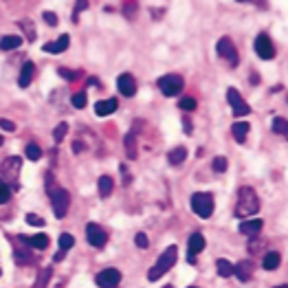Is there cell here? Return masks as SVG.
Segmentation results:
<instances>
[{
  "instance_id": "5bb4252c",
  "label": "cell",
  "mask_w": 288,
  "mask_h": 288,
  "mask_svg": "<svg viewBox=\"0 0 288 288\" xmlns=\"http://www.w3.org/2000/svg\"><path fill=\"white\" fill-rule=\"evenodd\" d=\"M205 245H207V242H205V235H203V233H194V235L189 238V245H187V247H189V262H191V264L196 262V255L205 249Z\"/></svg>"
},
{
  "instance_id": "83f0119b",
  "label": "cell",
  "mask_w": 288,
  "mask_h": 288,
  "mask_svg": "<svg viewBox=\"0 0 288 288\" xmlns=\"http://www.w3.org/2000/svg\"><path fill=\"white\" fill-rule=\"evenodd\" d=\"M273 132H277V135H286L288 132V123L284 117H275V119H273Z\"/></svg>"
},
{
  "instance_id": "8d00e7d4",
  "label": "cell",
  "mask_w": 288,
  "mask_h": 288,
  "mask_svg": "<svg viewBox=\"0 0 288 288\" xmlns=\"http://www.w3.org/2000/svg\"><path fill=\"white\" fill-rule=\"evenodd\" d=\"M135 242H137V247H139V249H147V245H150V242H147V235H145L143 231H139V233H137Z\"/></svg>"
},
{
  "instance_id": "3957f363",
  "label": "cell",
  "mask_w": 288,
  "mask_h": 288,
  "mask_svg": "<svg viewBox=\"0 0 288 288\" xmlns=\"http://www.w3.org/2000/svg\"><path fill=\"white\" fill-rule=\"evenodd\" d=\"M49 196H51V205H53L55 218H64L66 213H69V207H71V194L62 187H53V189H49Z\"/></svg>"
},
{
  "instance_id": "44dd1931",
  "label": "cell",
  "mask_w": 288,
  "mask_h": 288,
  "mask_svg": "<svg viewBox=\"0 0 288 288\" xmlns=\"http://www.w3.org/2000/svg\"><path fill=\"white\" fill-rule=\"evenodd\" d=\"M123 143H125V154H128V159H137V135L135 132H128Z\"/></svg>"
},
{
  "instance_id": "f5cc1de1",
  "label": "cell",
  "mask_w": 288,
  "mask_h": 288,
  "mask_svg": "<svg viewBox=\"0 0 288 288\" xmlns=\"http://www.w3.org/2000/svg\"><path fill=\"white\" fill-rule=\"evenodd\" d=\"M0 275H3V271H0Z\"/></svg>"
},
{
  "instance_id": "30bf717a",
  "label": "cell",
  "mask_w": 288,
  "mask_h": 288,
  "mask_svg": "<svg viewBox=\"0 0 288 288\" xmlns=\"http://www.w3.org/2000/svg\"><path fill=\"white\" fill-rule=\"evenodd\" d=\"M95 282H97L99 288H117L121 282V273L117 269H103L101 273H97Z\"/></svg>"
},
{
  "instance_id": "603a6c76",
  "label": "cell",
  "mask_w": 288,
  "mask_h": 288,
  "mask_svg": "<svg viewBox=\"0 0 288 288\" xmlns=\"http://www.w3.org/2000/svg\"><path fill=\"white\" fill-rule=\"evenodd\" d=\"M113 189H115V181L110 179V176H101V179H99V194H101V198H108L110 194H113Z\"/></svg>"
},
{
  "instance_id": "f546056e",
  "label": "cell",
  "mask_w": 288,
  "mask_h": 288,
  "mask_svg": "<svg viewBox=\"0 0 288 288\" xmlns=\"http://www.w3.org/2000/svg\"><path fill=\"white\" fill-rule=\"evenodd\" d=\"M40 157H42L40 145L29 143V145H27V159H29V161H40Z\"/></svg>"
},
{
  "instance_id": "484cf974",
  "label": "cell",
  "mask_w": 288,
  "mask_h": 288,
  "mask_svg": "<svg viewBox=\"0 0 288 288\" xmlns=\"http://www.w3.org/2000/svg\"><path fill=\"white\" fill-rule=\"evenodd\" d=\"M216 269H218V275L220 277H231L233 275V264L229 260H218L216 262Z\"/></svg>"
},
{
  "instance_id": "7bdbcfd3",
  "label": "cell",
  "mask_w": 288,
  "mask_h": 288,
  "mask_svg": "<svg viewBox=\"0 0 288 288\" xmlns=\"http://www.w3.org/2000/svg\"><path fill=\"white\" fill-rule=\"evenodd\" d=\"M49 277H51V271H42V275H40V282H38V286L47 284V282H49Z\"/></svg>"
},
{
  "instance_id": "f907efd6",
  "label": "cell",
  "mask_w": 288,
  "mask_h": 288,
  "mask_svg": "<svg viewBox=\"0 0 288 288\" xmlns=\"http://www.w3.org/2000/svg\"><path fill=\"white\" fill-rule=\"evenodd\" d=\"M187 288H196V286H187Z\"/></svg>"
},
{
  "instance_id": "2e32d148",
  "label": "cell",
  "mask_w": 288,
  "mask_h": 288,
  "mask_svg": "<svg viewBox=\"0 0 288 288\" xmlns=\"http://www.w3.org/2000/svg\"><path fill=\"white\" fill-rule=\"evenodd\" d=\"M117 108H119V101H117V99H103V101L95 103V115L108 117V115H113Z\"/></svg>"
},
{
  "instance_id": "6da1fadb",
  "label": "cell",
  "mask_w": 288,
  "mask_h": 288,
  "mask_svg": "<svg viewBox=\"0 0 288 288\" xmlns=\"http://www.w3.org/2000/svg\"><path fill=\"white\" fill-rule=\"evenodd\" d=\"M260 211V198H257L253 187H242L238 194V203H235V216L240 220L251 218Z\"/></svg>"
},
{
  "instance_id": "f6af8a7d",
  "label": "cell",
  "mask_w": 288,
  "mask_h": 288,
  "mask_svg": "<svg viewBox=\"0 0 288 288\" xmlns=\"http://www.w3.org/2000/svg\"><path fill=\"white\" fill-rule=\"evenodd\" d=\"M64 253H66V251H57V253H55V257H53V260H55V262H62V260H64Z\"/></svg>"
},
{
  "instance_id": "277c9868",
  "label": "cell",
  "mask_w": 288,
  "mask_h": 288,
  "mask_svg": "<svg viewBox=\"0 0 288 288\" xmlns=\"http://www.w3.org/2000/svg\"><path fill=\"white\" fill-rule=\"evenodd\" d=\"M191 211L201 218H209L213 213V196L207 191H198L191 196Z\"/></svg>"
},
{
  "instance_id": "7c38bea8",
  "label": "cell",
  "mask_w": 288,
  "mask_h": 288,
  "mask_svg": "<svg viewBox=\"0 0 288 288\" xmlns=\"http://www.w3.org/2000/svg\"><path fill=\"white\" fill-rule=\"evenodd\" d=\"M117 88H119V93L123 95V97H135V93H137L135 77H132L130 73H121L119 79H117Z\"/></svg>"
},
{
  "instance_id": "60d3db41",
  "label": "cell",
  "mask_w": 288,
  "mask_h": 288,
  "mask_svg": "<svg viewBox=\"0 0 288 288\" xmlns=\"http://www.w3.org/2000/svg\"><path fill=\"white\" fill-rule=\"evenodd\" d=\"M86 7H88V0H77V3H75V18H77L79 11L86 9Z\"/></svg>"
},
{
  "instance_id": "7a4b0ae2",
  "label": "cell",
  "mask_w": 288,
  "mask_h": 288,
  "mask_svg": "<svg viewBox=\"0 0 288 288\" xmlns=\"http://www.w3.org/2000/svg\"><path fill=\"white\" fill-rule=\"evenodd\" d=\"M176 257H179V249H176V247H167L163 253H161L159 262L150 269V273H147V279H150V282H157V279H161L176 264Z\"/></svg>"
},
{
  "instance_id": "52a82bcc",
  "label": "cell",
  "mask_w": 288,
  "mask_h": 288,
  "mask_svg": "<svg viewBox=\"0 0 288 288\" xmlns=\"http://www.w3.org/2000/svg\"><path fill=\"white\" fill-rule=\"evenodd\" d=\"M216 51L223 60L229 62V66H238V49H235L231 38H220L216 44Z\"/></svg>"
},
{
  "instance_id": "e575fe53",
  "label": "cell",
  "mask_w": 288,
  "mask_h": 288,
  "mask_svg": "<svg viewBox=\"0 0 288 288\" xmlns=\"http://www.w3.org/2000/svg\"><path fill=\"white\" fill-rule=\"evenodd\" d=\"M227 165H229V161L225 157H216V159H213V169H216V172H227Z\"/></svg>"
},
{
  "instance_id": "836d02e7",
  "label": "cell",
  "mask_w": 288,
  "mask_h": 288,
  "mask_svg": "<svg viewBox=\"0 0 288 288\" xmlns=\"http://www.w3.org/2000/svg\"><path fill=\"white\" fill-rule=\"evenodd\" d=\"M25 220H27L29 225H33V227H44V223H47V220L40 218V216H35V213H27Z\"/></svg>"
},
{
  "instance_id": "f35d334b",
  "label": "cell",
  "mask_w": 288,
  "mask_h": 288,
  "mask_svg": "<svg viewBox=\"0 0 288 288\" xmlns=\"http://www.w3.org/2000/svg\"><path fill=\"white\" fill-rule=\"evenodd\" d=\"M179 106H181L183 110H196V101L191 99V97H185V99L179 101Z\"/></svg>"
},
{
  "instance_id": "ab89813d",
  "label": "cell",
  "mask_w": 288,
  "mask_h": 288,
  "mask_svg": "<svg viewBox=\"0 0 288 288\" xmlns=\"http://www.w3.org/2000/svg\"><path fill=\"white\" fill-rule=\"evenodd\" d=\"M0 128L7 130V132H13V130H16V123L9 121V119H0Z\"/></svg>"
},
{
  "instance_id": "d6a6232c",
  "label": "cell",
  "mask_w": 288,
  "mask_h": 288,
  "mask_svg": "<svg viewBox=\"0 0 288 288\" xmlns=\"http://www.w3.org/2000/svg\"><path fill=\"white\" fill-rule=\"evenodd\" d=\"M9 196H11V191H9V185L0 179V205H5L7 201H9Z\"/></svg>"
},
{
  "instance_id": "1f68e13d",
  "label": "cell",
  "mask_w": 288,
  "mask_h": 288,
  "mask_svg": "<svg viewBox=\"0 0 288 288\" xmlns=\"http://www.w3.org/2000/svg\"><path fill=\"white\" fill-rule=\"evenodd\" d=\"M86 103H88V99H86V93H75L73 95V106L75 108H86Z\"/></svg>"
},
{
  "instance_id": "816d5d0a",
  "label": "cell",
  "mask_w": 288,
  "mask_h": 288,
  "mask_svg": "<svg viewBox=\"0 0 288 288\" xmlns=\"http://www.w3.org/2000/svg\"><path fill=\"white\" fill-rule=\"evenodd\" d=\"M279 288H286V286H279Z\"/></svg>"
},
{
  "instance_id": "7dc6e473",
  "label": "cell",
  "mask_w": 288,
  "mask_h": 288,
  "mask_svg": "<svg viewBox=\"0 0 288 288\" xmlns=\"http://www.w3.org/2000/svg\"><path fill=\"white\" fill-rule=\"evenodd\" d=\"M183 128L187 130V135H191V132H189V130H191V123H189V119H183Z\"/></svg>"
},
{
  "instance_id": "d590c367",
  "label": "cell",
  "mask_w": 288,
  "mask_h": 288,
  "mask_svg": "<svg viewBox=\"0 0 288 288\" xmlns=\"http://www.w3.org/2000/svg\"><path fill=\"white\" fill-rule=\"evenodd\" d=\"M20 27L27 31L29 40H35V31H33V22H31V20H22V22H20Z\"/></svg>"
},
{
  "instance_id": "d4e9b609",
  "label": "cell",
  "mask_w": 288,
  "mask_h": 288,
  "mask_svg": "<svg viewBox=\"0 0 288 288\" xmlns=\"http://www.w3.org/2000/svg\"><path fill=\"white\" fill-rule=\"evenodd\" d=\"M279 260H282V257H279V253H275V251H273V253H267V255H264L262 267L267 269V271H275V269L279 267Z\"/></svg>"
},
{
  "instance_id": "5b68a950",
  "label": "cell",
  "mask_w": 288,
  "mask_h": 288,
  "mask_svg": "<svg viewBox=\"0 0 288 288\" xmlns=\"http://www.w3.org/2000/svg\"><path fill=\"white\" fill-rule=\"evenodd\" d=\"M183 86H185L183 77L174 75V73H172V75H163L159 79V88H161V93H163L165 97H176V95H181Z\"/></svg>"
},
{
  "instance_id": "4fadbf2b",
  "label": "cell",
  "mask_w": 288,
  "mask_h": 288,
  "mask_svg": "<svg viewBox=\"0 0 288 288\" xmlns=\"http://www.w3.org/2000/svg\"><path fill=\"white\" fill-rule=\"evenodd\" d=\"M253 271H255L253 262H251V260H242V262H238L233 267V275H238L240 282H249L251 275H253Z\"/></svg>"
},
{
  "instance_id": "e0dca14e",
  "label": "cell",
  "mask_w": 288,
  "mask_h": 288,
  "mask_svg": "<svg viewBox=\"0 0 288 288\" xmlns=\"http://www.w3.org/2000/svg\"><path fill=\"white\" fill-rule=\"evenodd\" d=\"M69 44H71V35H62V38H57L55 42H49V44H44V51H47V53H62V51H66L69 49Z\"/></svg>"
},
{
  "instance_id": "7402d4cb",
  "label": "cell",
  "mask_w": 288,
  "mask_h": 288,
  "mask_svg": "<svg viewBox=\"0 0 288 288\" xmlns=\"http://www.w3.org/2000/svg\"><path fill=\"white\" fill-rule=\"evenodd\" d=\"M185 159H187V150H185V147H174V150L167 154V161L172 165H181Z\"/></svg>"
},
{
  "instance_id": "db71d44e",
  "label": "cell",
  "mask_w": 288,
  "mask_h": 288,
  "mask_svg": "<svg viewBox=\"0 0 288 288\" xmlns=\"http://www.w3.org/2000/svg\"><path fill=\"white\" fill-rule=\"evenodd\" d=\"M167 288H172V286H167Z\"/></svg>"
},
{
  "instance_id": "ac0fdd59",
  "label": "cell",
  "mask_w": 288,
  "mask_h": 288,
  "mask_svg": "<svg viewBox=\"0 0 288 288\" xmlns=\"http://www.w3.org/2000/svg\"><path fill=\"white\" fill-rule=\"evenodd\" d=\"M33 75H35V66H33V62H27L25 66H22L20 77H18L20 88H27L29 84H31V82H33Z\"/></svg>"
},
{
  "instance_id": "74e56055",
  "label": "cell",
  "mask_w": 288,
  "mask_h": 288,
  "mask_svg": "<svg viewBox=\"0 0 288 288\" xmlns=\"http://www.w3.org/2000/svg\"><path fill=\"white\" fill-rule=\"evenodd\" d=\"M42 18H44V22H47L49 27H57V16H55L53 11H44Z\"/></svg>"
},
{
  "instance_id": "bcb514c9",
  "label": "cell",
  "mask_w": 288,
  "mask_h": 288,
  "mask_svg": "<svg viewBox=\"0 0 288 288\" xmlns=\"http://www.w3.org/2000/svg\"><path fill=\"white\" fill-rule=\"evenodd\" d=\"M251 84H260V75H257V73H253V75H251Z\"/></svg>"
},
{
  "instance_id": "8fae6325",
  "label": "cell",
  "mask_w": 288,
  "mask_h": 288,
  "mask_svg": "<svg viewBox=\"0 0 288 288\" xmlns=\"http://www.w3.org/2000/svg\"><path fill=\"white\" fill-rule=\"evenodd\" d=\"M86 238H88V245L95 247V249L106 247V242H108V235L99 225H88L86 227Z\"/></svg>"
},
{
  "instance_id": "4316f807",
  "label": "cell",
  "mask_w": 288,
  "mask_h": 288,
  "mask_svg": "<svg viewBox=\"0 0 288 288\" xmlns=\"http://www.w3.org/2000/svg\"><path fill=\"white\" fill-rule=\"evenodd\" d=\"M57 245H60V251H69L75 245V238H73L71 233H62L60 238H57Z\"/></svg>"
},
{
  "instance_id": "8992f818",
  "label": "cell",
  "mask_w": 288,
  "mask_h": 288,
  "mask_svg": "<svg viewBox=\"0 0 288 288\" xmlns=\"http://www.w3.org/2000/svg\"><path fill=\"white\" fill-rule=\"evenodd\" d=\"M20 165L22 161L18 157H9L3 163V181L7 183V185H13L18 187V176H20Z\"/></svg>"
},
{
  "instance_id": "ffe728a7",
  "label": "cell",
  "mask_w": 288,
  "mask_h": 288,
  "mask_svg": "<svg viewBox=\"0 0 288 288\" xmlns=\"http://www.w3.org/2000/svg\"><path fill=\"white\" fill-rule=\"evenodd\" d=\"M260 229H262V220H242V225H240V233H245V235H257L260 233Z\"/></svg>"
},
{
  "instance_id": "cb8c5ba5",
  "label": "cell",
  "mask_w": 288,
  "mask_h": 288,
  "mask_svg": "<svg viewBox=\"0 0 288 288\" xmlns=\"http://www.w3.org/2000/svg\"><path fill=\"white\" fill-rule=\"evenodd\" d=\"M22 44V38H18V35H5L3 40H0V49L3 51H13L18 49Z\"/></svg>"
},
{
  "instance_id": "f1b7e54d",
  "label": "cell",
  "mask_w": 288,
  "mask_h": 288,
  "mask_svg": "<svg viewBox=\"0 0 288 288\" xmlns=\"http://www.w3.org/2000/svg\"><path fill=\"white\" fill-rule=\"evenodd\" d=\"M66 132H69V123L62 121V123H57L55 125V132H53V139H55V143H60L62 139L66 137Z\"/></svg>"
},
{
  "instance_id": "d6986e66",
  "label": "cell",
  "mask_w": 288,
  "mask_h": 288,
  "mask_svg": "<svg viewBox=\"0 0 288 288\" xmlns=\"http://www.w3.org/2000/svg\"><path fill=\"white\" fill-rule=\"evenodd\" d=\"M249 130H251V125H249L247 121H235V123H233V128H231L233 139H235L238 143H245V141H247Z\"/></svg>"
},
{
  "instance_id": "c3c4849f",
  "label": "cell",
  "mask_w": 288,
  "mask_h": 288,
  "mask_svg": "<svg viewBox=\"0 0 288 288\" xmlns=\"http://www.w3.org/2000/svg\"><path fill=\"white\" fill-rule=\"evenodd\" d=\"M238 3H249V0H238Z\"/></svg>"
},
{
  "instance_id": "9c48e42d",
  "label": "cell",
  "mask_w": 288,
  "mask_h": 288,
  "mask_svg": "<svg viewBox=\"0 0 288 288\" xmlns=\"http://www.w3.org/2000/svg\"><path fill=\"white\" fill-rule=\"evenodd\" d=\"M227 101L231 103V108H233V113L235 117H245L251 113V108H249V103L242 99V95L238 93V88H229L227 91Z\"/></svg>"
},
{
  "instance_id": "b9f144b4",
  "label": "cell",
  "mask_w": 288,
  "mask_h": 288,
  "mask_svg": "<svg viewBox=\"0 0 288 288\" xmlns=\"http://www.w3.org/2000/svg\"><path fill=\"white\" fill-rule=\"evenodd\" d=\"M135 13H137V5L132 3V5H125V16L128 18H135Z\"/></svg>"
},
{
  "instance_id": "681fc988",
  "label": "cell",
  "mask_w": 288,
  "mask_h": 288,
  "mask_svg": "<svg viewBox=\"0 0 288 288\" xmlns=\"http://www.w3.org/2000/svg\"><path fill=\"white\" fill-rule=\"evenodd\" d=\"M0 145H3V137H0Z\"/></svg>"
},
{
  "instance_id": "ee69618b",
  "label": "cell",
  "mask_w": 288,
  "mask_h": 288,
  "mask_svg": "<svg viewBox=\"0 0 288 288\" xmlns=\"http://www.w3.org/2000/svg\"><path fill=\"white\" fill-rule=\"evenodd\" d=\"M73 152H75V154H79V152H84V145H82V143H79V141H75V143H73Z\"/></svg>"
},
{
  "instance_id": "9a60e30c",
  "label": "cell",
  "mask_w": 288,
  "mask_h": 288,
  "mask_svg": "<svg viewBox=\"0 0 288 288\" xmlns=\"http://www.w3.org/2000/svg\"><path fill=\"white\" fill-rule=\"evenodd\" d=\"M20 242H25V245L33 247V249H47L49 247V235L44 233H38V235H18Z\"/></svg>"
},
{
  "instance_id": "4dcf8cb0",
  "label": "cell",
  "mask_w": 288,
  "mask_h": 288,
  "mask_svg": "<svg viewBox=\"0 0 288 288\" xmlns=\"http://www.w3.org/2000/svg\"><path fill=\"white\" fill-rule=\"evenodd\" d=\"M57 75L69 79V82H75V79H79V71H71V69H57Z\"/></svg>"
},
{
  "instance_id": "ba28073f",
  "label": "cell",
  "mask_w": 288,
  "mask_h": 288,
  "mask_svg": "<svg viewBox=\"0 0 288 288\" xmlns=\"http://www.w3.org/2000/svg\"><path fill=\"white\" fill-rule=\"evenodd\" d=\"M255 53L262 57V60H273L275 57V44L269 38L267 33H260L255 38Z\"/></svg>"
}]
</instances>
